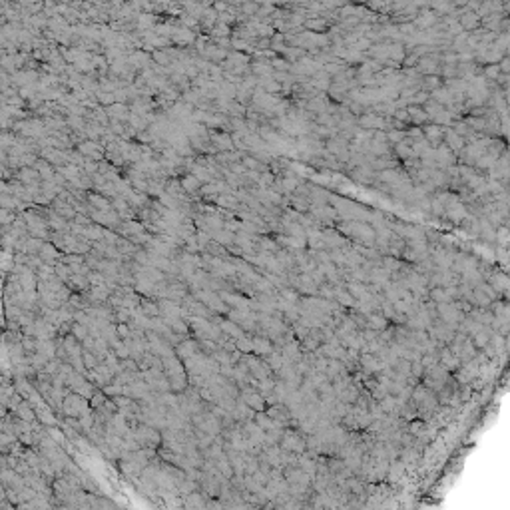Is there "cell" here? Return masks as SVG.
<instances>
[{"label": "cell", "mask_w": 510, "mask_h": 510, "mask_svg": "<svg viewBox=\"0 0 510 510\" xmlns=\"http://www.w3.org/2000/svg\"><path fill=\"white\" fill-rule=\"evenodd\" d=\"M100 100L104 104H114V94H100Z\"/></svg>", "instance_id": "obj_48"}, {"label": "cell", "mask_w": 510, "mask_h": 510, "mask_svg": "<svg viewBox=\"0 0 510 510\" xmlns=\"http://www.w3.org/2000/svg\"><path fill=\"white\" fill-rule=\"evenodd\" d=\"M265 414L271 416L273 421H275L277 425H281L283 429H295V423H293V418H291V413H289V409H287L285 405H271V407H267Z\"/></svg>", "instance_id": "obj_5"}, {"label": "cell", "mask_w": 510, "mask_h": 510, "mask_svg": "<svg viewBox=\"0 0 510 510\" xmlns=\"http://www.w3.org/2000/svg\"><path fill=\"white\" fill-rule=\"evenodd\" d=\"M0 510H18V508L14 504H10L6 498H2V500H0Z\"/></svg>", "instance_id": "obj_45"}, {"label": "cell", "mask_w": 510, "mask_h": 510, "mask_svg": "<svg viewBox=\"0 0 510 510\" xmlns=\"http://www.w3.org/2000/svg\"><path fill=\"white\" fill-rule=\"evenodd\" d=\"M90 201H92L94 205H98V207L102 209V212H110V203H108L104 197H100V195H92V197H90Z\"/></svg>", "instance_id": "obj_39"}, {"label": "cell", "mask_w": 510, "mask_h": 510, "mask_svg": "<svg viewBox=\"0 0 510 510\" xmlns=\"http://www.w3.org/2000/svg\"><path fill=\"white\" fill-rule=\"evenodd\" d=\"M437 20H438V14L437 12H425V14H418L416 18H414V28H423V30H429V28H433L435 24H437Z\"/></svg>", "instance_id": "obj_19"}, {"label": "cell", "mask_w": 510, "mask_h": 510, "mask_svg": "<svg viewBox=\"0 0 510 510\" xmlns=\"http://www.w3.org/2000/svg\"><path fill=\"white\" fill-rule=\"evenodd\" d=\"M279 186H281V194H289V192H295V190L299 188V182L287 173V175L281 179V182H279Z\"/></svg>", "instance_id": "obj_30"}, {"label": "cell", "mask_w": 510, "mask_h": 510, "mask_svg": "<svg viewBox=\"0 0 510 510\" xmlns=\"http://www.w3.org/2000/svg\"><path fill=\"white\" fill-rule=\"evenodd\" d=\"M214 323H218V327L221 329V333L227 337V339H231V341H237L239 337H243L245 335V331L239 325H235L233 321H229V319H223V321H219L218 317L214 319Z\"/></svg>", "instance_id": "obj_8"}, {"label": "cell", "mask_w": 510, "mask_h": 510, "mask_svg": "<svg viewBox=\"0 0 510 510\" xmlns=\"http://www.w3.org/2000/svg\"><path fill=\"white\" fill-rule=\"evenodd\" d=\"M455 329L451 327V325H446V323H442L440 319H435L433 323H431V327L427 329V335L437 343V345H440V347H448L451 345V341L455 339Z\"/></svg>", "instance_id": "obj_3"}, {"label": "cell", "mask_w": 510, "mask_h": 510, "mask_svg": "<svg viewBox=\"0 0 510 510\" xmlns=\"http://www.w3.org/2000/svg\"><path fill=\"white\" fill-rule=\"evenodd\" d=\"M442 140L446 142V147L451 149L453 154H461L462 152V147L466 146V140L464 138H461L455 130H446L444 132V136H442Z\"/></svg>", "instance_id": "obj_11"}, {"label": "cell", "mask_w": 510, "mask_h": 510, "mask_svg": "<svg viewBox=\"0 0 510 510\" xmlns=\"http://www.w3.org/2000/svg\"><path fill=\"white\" fill-rule=\"evenodd\" d=\"M251 345H253V355L261 357V359L271 355V351H273V343L261 335H251Z\"/></svg>", "instance_id": "obj_10"}, {"label": "cell", "mask_w": 510, "mask_h": 510, "mask_svg": "<svg viewBox=\"0 0 510 510\" xmlns=\"http://www.w3.org/2000/svg\"><path fill=\"white\" fill-rule=\"evenodd\" d=\"M277 242H279V245L287 247V251H291V249L299 251L307 245V239H299V237H291V235H281V237H277Z\"/></svg>", "instance_id": "obj_16"}, {"label": "cell", "mask_w": 510, "mask_h": 510, "mask_svg": "<svg viewBox=\"0 0 510 510\" xmlns=\"http://www.w3.org/2000/svg\"><path fill=\"white\" fill-rule=\"evenodd\" d=\"M377 175L383 179V182L393 184V186H399V184H407V182H409L407 173H405V171H399V170H383V171H379Z\"/></svg>", "instance_id": "obj_13"}, {"label": "cell", "mask_w": 510, "mask_h": 510, "mask_svg": "<svg viewBox=\"0 0 510 510\" xmlns=\"http://www.w3.org/2000/svg\"><path fill=\"white\" fill-rule=\"evenodd\" d=\"M488 281H490V285H494V291H506L508 289V279H506L504 273L488 275Z\"/></svg>", "instance_id": "obj_27"}, {"label": "cell", "mask_w": 510, "mask_h": 510, "mask_svg": "<svg viewBox=\"0 0 510 510\" xmlns=\"http://www.w3.org/2000/svg\"><path fill=\"white\" fill-rule=\"evenodd\" d=\"M387 327H389V321H387L381 313H371V315H367V329H371V331L381 333V331H385Z\"/></svg>", "instance_id": "obj_20"}, {"label": "cell", "mask_w": 510, "mask_h": 510, "mask_svg": "<svg viewBox=\"0 0 510 510\" xmlns=\"http://www.w3.org/2000/svg\"><path fill=\"white\" fill-rule=\"evenodd\" d=\"M205 506H207V498L199 490L184 496V510H205Z\"/></svg>", "instance_id": "obj_14"}, {"label": "cell", "mask_w": 510, "mask_h": 510, "mask_svg": "<svg viewBox=\"0 0 510 510\" xmlns=\"http://www.w3.org/2000/svg\"><path fill=\"white\" fill-rule=\"evenodd\" d=\"M293 205H295V209H299V212H305V209H307V205H309V203H307V199H301V197H295V199H293Z\"/></svg>", "instance_id": "obj_41"}, {"label": "cell", "mask_w": 510, "mask_h": 510, "mask_svg": "<svg viewBox=\"0 0 510 510\" xmlns=\"http://www.w3.org/2000/svg\"><path fill=\"white\" fill-rule=\"evenodd\" d=\"M395 118H397L395 122H399V120H401V124H403V122H409V114H407V110H397V112H395Z\"/></svg>", "instance_id": "obj_43"}, {"label": "cell", "mask_w": 510, "mask_h": 510, "mask_svg": "<svg viewBox=\"0 0 510 510\" xmlns=\"http://www.w3.org/2000/svg\"><path fill=\"white\" fill-rule=\"evenodd\" d=\"M395 149H397V156H399L401 160H405V162H407V160H411V158H414V154H413V147H411V146H407L405 142H399Z\"/></svg>", "instance_id": "obj_32"}, {"label": "cell", "mask_w": 510, "mask_h": 510, "mask_svg": "<svg viewBox=\"0 0 510 510\" xmlns=\"http://www.w3.org/2000/svg\"><path fill=\"white\" fill-rule=\"evenodd\" d=\"M423 138L429 142V146L435 149V147H438V146H442V136H444V130L440 128V126H435V124H429V126H425L423 130Z\"/></svg>", "instance_id": "obj_9"}, {"label": "cell", "mask_w": 510, "mask_h": 510, "mask_svg": "<svg viewBox=\"0 0 510 510\" xmlns=\"http://www.w3.org/2000/svg\"><path fill=\"white\" fill-rule=\"evenodd\" d=\"M96 510H126L122 504H118L116 500L108 498V496H102L98 494L96 496Z\"/></svg>", "instance_id": "obj_22"}, {"label": "cell", "mask_w": 510, "mask_h": 510, "mask_svg": "<svg viewBox=\"0 0 510 510\" xmlns=\"http://www.w3.org/2000/svg\"><path fill=\"white\" fill-rule=\"evenodd\" d=\"M212 142H214L219 149H225V152H231V149H233V142H231V138H229L227 134H214V136H212Z\"/></svg>", "instance_id": "obj_25"}, {"label": "cell", "mask_w": 510, "mask_h": 510, "mask_svg": "<svg viewBox=\"0 0 510 510\" xmlns=\"http://www.w3.org/2000/svg\"><path fill=\"white\" fill-rule=\"evenodd\" d=\"M271 66H273L277 72H287V70H291V64H289V62H285V60H281V58H275V60H271Z\"/></svg>", "instance_id": "obj_37"}, {"label": "cell", "mask_w": 510, "mask_h": 510, "mask_svg": "<svg viewBox=\"0 0 510 510\" xmlns=\"http://www.w3.org/2000/svg\"><path fill=\"white\" fill-rule=\"evenodd\" d=\"M235 349L242 353V355H249V353H253V345H251V335H243V337H239L237 341H235Z\"/></svg>", "instance_id": "obj_26"}, {"label": "cell", "mask_w": 510, "mask_h": 510, "mask_svg": "<svg viewBox=\"0 0 510 510\" xmlns=\"http://www.w3.org/2000/svg\"><path fill=\"white\" fill-rule=\"evenodd\" d=\"M494 164H496V158H494V156H490V154H485V156H481V158L476 160L474 168H481V170H490Z\"/></svg>", "instance_id": "obj_33"}, {"label": "cell", "mask_w": 510, "mask_h": 510, "mask_svg": "<svg viewBox=\"0 0 510 510\" xmlns=\"http://www.w3.org/2000/svg\"><path fill=\"white\" fill-rule=\"evenodd\" d=\"M239 399H242V401H243L251 411H255V413H263L265 407H267L265 399L255 391L253 387H245V389H242V391H239Z\"/></svg>", "instance_id": "obj_6"}, {"label": "cell", "mask_w": 510, "mask_h": 510, "mask_svg": "<svg viewBox=\"0 0 510 510\" xmlns=\"http://www.w3.org/2000/svg\"><path fill=\"white\" fill-rule=\"evenodd\" d=\"M216 34H218V36H227V34H229V26L219 24V26L216 28Z\"/></svg>", "instance_id": "obj_44"}, {"label": "cell", "mask_w": 510, "mask_h": 510, "mask_svg": "<svg viewBox=\"0 0 510 510\" xmlns=\"http://www.w3.org/2000/svg\"><path fill=\"white\" fill-rule=\"evenodd\" d=\"M231 44H233L235 48H239V50H245V48H247V42H245V40H237V38H233Z\"/></svg>", "instance_id": "obj_47"}, {"label": "cell", "mask_w": 510, "mask_h": 510, "mask_svg": "<svg viewBox=\"0 0 510 510\" xmlns=\"http://www.w3.org/2000/svg\"><path fill=\"white\" fill-rule=\"evenodd\" d=\"M182 184H184V190L186 192H192V190H195V188H199V182L194 177V175H188V177H184L182 179Z\"/></svg>", "instance_id": "obj_35"}, {"label": "cell", "mask_w": 510, "mask_h": 510, "mask_svg": "<svg viewBox=\"0 0 510 510\" xmlns=\"http://www.w3.org/2000/svg\"><path fill=\"white\" fill-rule=\"evenodd\" d=\"M106 399H108V397L104 395L102 389H96V391L92 393V397H90V401H88V403H90V409H94V411L100 409V407L106 403Z\"/></svg>", "instance_id": "obj_29"}, {"label": "cell", "mask_w": 510, "mask_h": 510, "mask_svg": "<svg viewBox=\"0 0 510 510\" xmlns=\"http://www.w3.org/2000/svg\"><path fill=\"white\" fill-rule=\"evenodd\" d=\"M403 62H405V66H407V68H413V66H416V64H418V58H416L414 54H411V56H405V60H403Z\"/></svg>", "instance_id": "obj_42"}, {"label": "cell", "mask_w": 510, "mask_h": 510, "mask_svg": "<svg viewBox=\"0 0 510 510\" xmlns=\"http://www.w3.org/2000/svg\"><path fill=\"white\" fill-rule=\"evenodd\" d=\"M142 313H144V317H147V319H156V317H160V307H158V303L156 301H152V299H140V307H138Z\"/></svg>", "instance_id": "obj_18"}, {"label": "cell", "mask_w": 510, "mask_h": 510, "mask_svg": "<svg viewBox=\"0 0 510 510\" xmlns=\"http://www.w3.org/2000/svg\"><path fill=\"white\" fill-rule=\"evenodd\" d=\"M498 72H500V70H498V66H496V64H486L483 78H485V80H496Z\"/></svg>", "instance_id": "obj_34"}, {"label": "cell", "mask_w": 510, "mask_h": 510, "mask_svg": "<svg viewBox=\"0 0 510 510\" xmlns=\"http://www.w3.org/2000/svg\"><path fill=\"white\" fill-rule=\"evenodd\" d=\"M14 414L20 418V421H26V423H32L36 421V414H34V409L28 401H22L16 409H14Z\"/></svg>", "instance_id": "obj_15"}, {"label": "cell", "mask_w": 510, "mask_h": 510, "mask_svg": "<svg viewBox=\"0 0 510 510\" xmlns=\"http://www.w3.org/2000/svg\"><path fill=\"white\" fill-rule=\"evenodd\" d=\"M407 114H409V120H411V122H414V124H425V122H429V118H427V114H425V110H423L421 106H409V108H407Z\"/></svg>", "instance_id": "obj_23"}, {"label": "cell", "mask_w": 510, "mask_h": 510, "mask_svg": "<svg viewBox=\"0 0 510 510\" xmlns=\"http://www.w3.org/2000/svg\"><path fill=\"white\" fill-rule=\"evenodd\" d=\"M231 416H233V421L235 423H239V425H243V423H247V421H253V416H255V411H251L242 399H235V407H233V411H231Z\"/></svg>", "instance_id": "obj_7"}, {"label": "cell", "mask_w": 510, "mask_h": 510, "mask_svg": "<svg viewBox=\"0 0 510 510\" xmlns=\"http://www.w3.org/2000/svg\"><path fill=\"white\" fill-rule=\"evenodd\" d=\"M478 20H481V18L476 16V12H468V10H464V14L459 18V24L462 26V30H476Z\"/></svg>", "instance_id": "obj_24"}, {"label": "cell", "mask_w": 510, "mask_h": 510, "mask_svg": "<svg viewBox=\"0 0 510 510\" xmlns=\"http://www.w3.org/2000/svg\"><path fill=\"white\" fill-rule=\"evenodd\" d=\"M305 26L311 28V30H323V28H325V20H323V18H307V20H305Z\"/></svg>", "instance_id": "obj_36"}, {"label": "cell", "mask_w": 510, "mask_h": 510, "mask_svg": "<svg viewBox=\"0 0 510 510\" xmlns=\"http://www.w3.org/2000/svg\"><path fill=\"white\" fill-rule=\"evenodd\" d=\"M405 470H407V468H405V464H403L399 459H397V461H391V462H389L387 478H389V481H391V483H397V481H401V478H403Z\"/></svg>", "instance_id": "obj_21"}, {"label": "cell", "mask_w": 510, "mask_h": 510, "mask_svg": "<svg viewBox=\"0 0 510 510\" xmlns=\"http://www.w3.org/2000/svg\"><path fill=\"white\" fill-rule=\"evenodd\" d=\"M444 216L451 218L453 221H462V219L466 218V205H464L462 201H457V203H453L451 207L444 209Z\"/></svg>", "instance_id": "obj_17"}, {"label": "cell", "mask_w": 510, "mask_h": 510, "mask_svg": "<svg viewBox=\"0 0 510 510\" xmlns=\"http://www.w3.org/2000/svg\"><path fill=\"white\" fill-rule=\"evenodd\" d=\"M76 341H84L88 335H90V331H88V327L86 325H80V323H72V333H70Z\"/></svg>", "instance_id": "obj_31"}, {"label": "cell", "mask_w": 510, "mask_h": 510, "mask_svg": "<svg viewBox=\"0 0 510 510\" xmlns=\"http://www.w3.org/2000/svg\"><path fill=\"white\" fill-rule=\"evenodd\" d=\"M132 435L138 440L140 448H156L162 444V433L156 431L154 427H147L144 423H138L136 427H132Z\"/></svg>", "instance_id": "obj_2"}, {"label": "cell", "mask_w": 510, "mask_h": 510, "mask_svg": "<svg viewBox=\"0 0 510 510\" xmlns=\"http://www.w3.org/2000/svg\"><path fill=\"white\" fill-rule=\"evenodd\" d=\"M60 411H62L66 416H70V418H80V416H84L88 413H92V411H90L88 399H84L80 395H74V393H70L62 401V409H60Z\"/></svg>", "instance_id": "obj_4"}, {"label": "cell", "mask_w": 510, "mask_h": 510, "mask_svg": "<svg viewBox=\"0 0 510 510\" xmlns=\"http://www.w3.org/2000/svg\"><path fill=\"white\" fill-rule=\"evenodd\" d=\"M399 30H403L405 34H414V26L413 24H401Z\"/></svg>", "instance_id": "obj_46"}, {"label": "cell", "mask_w": 510, "mask_h": 510, "mask_svg": "<svg viewBox=\"0 0 510 510\" xmlns=\"http://www.w3.org/2000/svg\"><path fill=\"white\" fill-rule=\"evenodd\" d=\"M321 237H323V243L325 247H335V249H343L347 245V239L339 233H335L333 229H327V231H321Z\"/></svg>", "instance_id": "obj_12"}, {"label": "cell", "mask_w": 510, "mask_h": 510, "mask_svg": "<svg viewBox=\"0 0 510 510\" xmlns=\"http://www.w3.org/2000/svg\"><path fill=\"white\" fill-rule=\"evenodd\" d=\"M243 168H249V170H263V166L259 164L257 158H245V160H243Z\"/></svg>", "instance_id": "obj_40"}, {"label": "cell", "mask_w": 510, "mask_h": 510, "mask_svg": "<svg viewBox=\"0 0 510 510\" xmlns=\"http://www.w3.org/2000/svg\"><path fill=\"white\" fill-rule=\"evenodd\" d=\"M267 46H271V38H263L257 42V48H267Z\"/></svg>", "instance_id": "obj_49"}, {"label": "cell", "mask_w": 510, "mask_h": 510, "mask_svg": "<svg viewBox=\"0 0 510 510\" xmlns=\"http://www.w3.org/2000/svg\"><path fill=\"white\" fill-rule=\"evenodd\" d=\"M279 448L291 455H303L307 453V437L301 435L297 429H285L279 440Z\"/></svg>", "instance_id": "obj_1"}, {"label": "cell", "mask_w": 510, "mask_h": 510, "mask_svg": "<svg viewBox=\"0 0 510 510\" xmlns=\"http://www.w3.org/2000/svg\"><path fill=\"white\" fill-rule=\"evenodd\" d=\"M243 10H245V12H257V6H253V4H245Z\"/></svg>", "instance_id": "obj_50"}, {"label": "cell", "mask_w": 510, "mask_h": 510, "mask_svg": "<svg viewBox=\"0 0 510 510\" xmlns=\"http://www.w3.org/2000/svg\"><path fill=\"white\" fill-rule=\"evenodd\" d=\"M421 86L425 88L423 92H429V90H431V92H435L437 88H440V86H442V82H440V78H438V76H425V78L421 80Z\"/></svg>", "instance_id": "obj_28"}, {"label": "cell", "mask_w": 510, "mask_h": 510, "mask_svg": "<svg viewBox=\"0 0 510 510\" xmlns=\"http://www.w3.org/2000/svg\"><path fill=\"white\" fill-rule=\"evenodd\" d=\"M405 138H407V132L391 130V132H389V136H387V142H395V144H399V142H403Z\"/></svg>", "instance_id": "obj_38"}]
</instances>
